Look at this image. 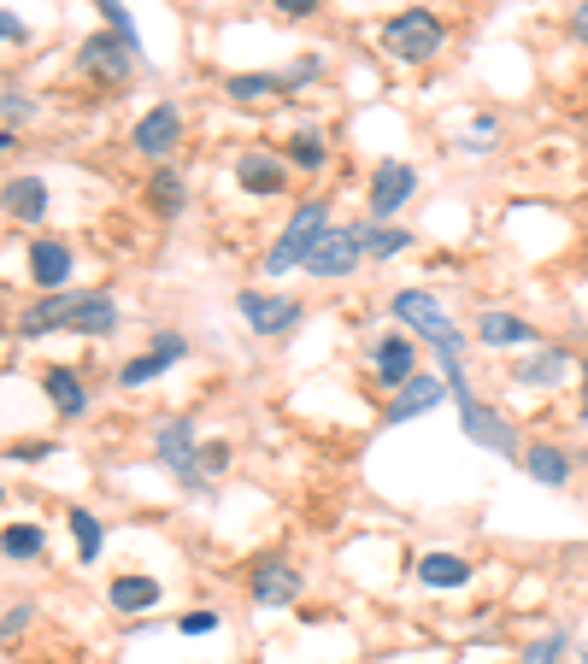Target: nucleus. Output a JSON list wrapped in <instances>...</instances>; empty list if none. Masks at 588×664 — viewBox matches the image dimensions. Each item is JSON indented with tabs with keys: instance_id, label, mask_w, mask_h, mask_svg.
<instances>
[{
	"instance_id": "b1692460",
	"label": "nucleus",
	"mask_w": 588,
	"mask_h": 664,
	"mask_svg": "<svg viewBox=\"0 0 588 664\" xmlns=\"http://www.w3.org/2000/svg\"><path fill=\"white\" fill-rule=\"evenodd\" d=\"M41 388H48V400L60 406L65 417H77V412H89V388H83V377L71 365H53L48 377H41Z\"/></svg>"
},
{
	"instance_id": "aec40b11",
	"label": "nucleus",
	"mask_w": 588,
	"mask_h": 664,
	"mask_svg": "<svg viewBox=\"0 0 588 664\" xmlns=\"http://www.w3.org/2000/svg\"><path fill=\"white\" fill-rule=\"evenodd\" d=\"M65 312H71V295H65V288H60V295H41L36 306H24V317H18V336H24V341L53 336V329H65Z\"/></svg>"
},
{
	"instance_id": "423d86ee",
	"label": "nucleus",
	"mask_w": 588,
	"mask_h": 664,
	"mask_svg": "<svg viewBox=\"0 0 588 664\" xmlns=\"http://www.w3.org/2000/svg\"><path fill=\"white\" fill-rule=\"evenodd\" d=\"M236 312L248 317L253 336H289L300 317H306V306H300V300L265 295V288H260V295H253V288H241V295H236Z\"/></svg>"
},
{
	"instance_id": "ea45409f",
	"label": "nucleus",
	"mask_w": 588,
	"mask_h": 664,
	"mask_svg": "<svg viewBox=\"0 0 588 664\" xmlns=\"http://www.w3.org/2000/svg\"><path fill=\"white\" fill-rule=\"evenodd\" d=\"M577 36L588 41V0H583V12H577Z\"/></svg>"
},
{
	"instance_id": "f3484780",
	"label": "nucleus",
	"mask_w": 588,
	"mask_h": 664,
	"mask_svg": "<svg viewBox=\"0 0 588 664\" xmlns=\"http://www.w3.org/2000/svg\"><path fill=\"white\" fill-rule=\"evenodd\" d=\"M248 594L260 600V605H289L300 594V571L283 565V559H271V565H260V571L248 576Z\"/></svg>"
},
{
	"instance_id": "2f4dec72",
	"label": "nucleus",
	"mask_w": 588,
	"mask_h": 664,
	"mask_svg": "<svg viewBox=\"0 0 588 664\" xmlns=\"http://www.w3.org/2000/svg\"><path fill=\"white\" fill-rule=\"evenodd\" d=\"M41 541H48V536H41L36 524H12L7 536H0V553H7V559H36Z\"/></svg>"
},
{
	"instance_id": "bb28decb",
	"label": "nucleus",
	"mask_w": 588,
	"mask_h": 664,
	"mask_svg": "<svg viewBox=\"0 0 588 664\" xmlns=\"http://www.w3.org/2000/svg\"><path fill=\"white\" fill-rule=\"evenodd\" d=\"M360 241H365L371 259H395V253H406L418 236H412V229H400V224H360Z\"/></svg>"
},
{
	"instance_id": "f257e3e1",
	"label": "nucleus",
	"mask_w": 588,
	"mask_h": 664,
	"mask_svg": "<svg viewBox=\"0 0 588 664\" xmlns=\"http://www.w3.org/2000/svg\"><path fill=\"white\" fill-rule=\"evenodd\" d=\"M389 312L412 329V336H424L436 353H448V359L465 353V336H459V324H453L448 312H441L436 295H424V288H400V295L389 300Z\"/></svg>"
},
{
	"instance_id": "72a5a7b5",
	"label": "nucleus",
	"mask_w": 588,
	"mask_h": 664,
	"mask_svg": "<svg viewBox=\"0 0 588 664\" xmlns=\"http://www.w3.org/2000/svg\"><path fill=\"white\" fill-rule=\"evenodd\" d=\"M30 617H36V605H30V600H18V605H12L7 617H0V635H7V641H18V635H24V624H30Z\"/></svg>"
},
{
	"instance_id": "c85d7f7f",
	"label": "nucleus",
	"mask_w": 588,
	"mask_h": 664,
	"mask_svg": "<svg viewBox=\"0 0 588 664\" xmlns=\"http://www.w3.org/2000/svg\"><path fill=\"white\" fill-rule=\"evenodd\" d=\"M65 524H71V536H77V559H83V565H95V559H100V541H107V536H100V517H95L89 506H71Z\"/></svg>"
},
{
	"instance_id": "a19ab883",
	"label": "nucleus",
	"mask_w": 588,
	"mask_h": 664,
	"mask_svg": "<svg viewBox=\"0 0 588 664\" xmlns=\"http://www.w3.org/2000/svg\"><path fill=\"white\" fill-rule=\"evenodd\" d=\"M12 148V129H0V153H7Z\"/></svg>"
},
{
	"instance_id": "cd10ccee",
	"label": "nucleus",
	"mask_w": 588,
	"mask_h": 664,
	"mask_svg": "<svg viewBox=\"0 0 588 664\" xmlns=\"http://www.w3.org/2000/svg\"><path fill=\"white\" fill-rule=\"evenodd\" d=\"M148 200H153V212H165V218H177V212L189 206V189H183V177H177V171H153V183H148Z\"/></svg>"
},
{
	"instance_id": "393cba45",
	"label": "nucleus",
	"mask_w": 588,
	"mask_h": 664,
	"mask_svg": "<svg viewBox=\"0 0 588 664\" xmlns=\"http://www.w3.org/2000/svg\"><path fill=\"white\" fill-rule=\"evenodd\" d=\"M418 582L424 588H465L471 582V565L459 553H424L418 559Z\"/></svg>"
},
{
	"instance_id": "6ab92c4d",
	"label": "nucleus",
	"mask_w": 588,
	"mask_h": 664,
	"mask_svg": "<svg viewBox=\"0 0 588 664\" xmlns=\"http://www.w3.org/2000/svg\"><path fill=\"white\" fill-rule=\"evenodd\" d=\"M0 206H7L18 224H41V212H48V183L41 177H12L7 189H0Z\"/></svg>"
},
{
	"instance_id": "7ed1b4c3",
	"label": "nucleus",
	"mask_w": 588,
	"mask_h": 664,
	"mask_svg": "<svg viewBox=\"0 0 588 664\" xmlns=\"http://www.w3.org/2000/svg\"><path fill=\"white\" fill-rule=\"evenodd\" d=\"M383 41H389V53H395V60L424 65V60H436V53H441V41H448V30H441V18H436L429 7H406L400 18H389V30H383Z\"/></svg>"
},
{
	"instance_id": "4be33fe9",
	"label": "nucleus",
	"mask_w": 588,
	"mask_h": 664,
	"mask_svg": "<svg viewBox=\"0 0 588 664\" xmlns=\"http://www.w3.org/2000/svg\"><path fill=\"white\" fill-rule=\"evenodd\" d=\"M224 95L236 100V107H271V100H283V77H271V71H241V77L224 83Z\"/></svg>"
},
{
	"instance_id": "37998d69",
	"label": "nucleus",
	"mask_w": 588,
	"mask_h": 664,
	"mask_svg": "<svg viewBox=\"0 0 588 664\" xmlns=\"http://www.w3.org/2000/svg\"><path fill=\"white\" fill-rule=\"evenodd\" d=\"M0 500H7V494H0Z\"/></svg>"
},
{
	"instance_id": "4468645a",
	"label": "nucleus",
	"mask_w": 588,
	"mask_h": 664,
	"mask_svg": "<svg viewBox=\"0 0 588 664\" xmlns=\"http://www.w3.org/2000/svg\"><path fill=\"white\" fill-rule=\"evenodd\" d=\"M30 277H36L41 295H60L71 283V241H53V236L30 241Z\"/></svg>"
},
{
	"instance_id": "2eb2a0df",
	"label": "nucleus",
	"mask_w": 588,
	"mask_h": 664,
	"mask_svg": "<svg viewBox=\"0 0 588 664\" xmlns=\"http://www.w3.org/2000/svg\"><path fill=\"white\" fill-rule=\"evenodd\" d=\"M189 353V341L171 329V336H160L153 341V353H141V359H130V365L118 371V388H141V383H153V377H165V365H177V359Z\"/></svg>"
},
{
	"instance_id": "dca6fc26",
	"label": "nucleus",
	"mask_w": 588,
	"mask_h": 664,
	"mask_svg": "<svg viewBox=\"0 0 588 664\" xmlns=\"http://www.w3.org/2000/svg\"><path fill=\"white\" fill-rule=\"evenodd\" d=\"M477 341L483 348H536L541 329L524 324L518 312H477Z\"/></svg>"
},
{
	"instance_id": "c756f323",
	"label": "nucleus",
	"mask_w": 588,
	"mask_h": 664,
	"mask_svg": "<svg viewBox=\"0 0 588 664\" xmlns=\"http://www.w3.org/2000/svg\"><path fill=\"white\" fill-rule=\"evenodd\" d=\"M324 136L318 129H295L289 136V165H300V171H324Z\"/></svg>"
},
{
	"instance_id": "ddd939ff",
	"label": "nucleus",
	"mask_w": 588,
	"mask_h": 664,
	"mask_svg": "<svg viewBox=\"0 0 588 664\" xmlns=\"http://www.w3.org/2000/svg\"><path fill=\"white\" fill-rule=\"evenodd\" d=\"M236 183H241V195H283V183H289V165H283L277 153H241L236 159Z\"/></svg>"
},
{
	"instance_id": "a878e982",
	"label": "nucleus",
	"mask_w": 588,
	"mask_h": 664,
	"mask_svg": "<svg viewBox=\"0 0 588 664\" xmlns=\"http://www.w3.org/2000/svg\"><path fill=\"white\" fill-rule=\"evenodd\" d=\"M112 612H148V605H160V582L153 576H118V582L107 588Z\"/></svg>"
},
{
	"instance_id": "39448f33",
	"label": "nucleus",
	"mask_w": 588,
	"mask_h": 664,
	"mask_svg": "<svg viewBox=\"0 0 588 664\" xmlns=\"http://www.w3.org/2000/svg\"><path fill=\"white\" fill-rule=\"evenodd\" d=\"M365 259V241H360V224H348V229H336L329 224L324 229V241L312 248V259L300 271L306 277H318V283H329V277H353V265Z\"/></svg>"
},
{
	"instance_id": "9d476101",
	"label": "nucleus",
	"mask_w": 588,
	"mask_h": 664,
	"mask_svg": "<svg viewBox=\"0 0 588 664\" xmlns=\"http://www.w3.org/2000/svg\"><path fill=\"white\" fill-rule=\"evenodd\" d=\"M441 400H448V383L441 377H412L406 388H395V400H389V429H400V424H412V417H424V412H436Z\"/></svg>"
},
{
	"instance_id": "c9c22d12",
	"label": "nucleus",
	"mask_w": 588,
	"mask_h": 664,
	"mask_svg": "<svg viewBox=\"0 0 588 664\" xmlns=\"http://www.w3.org/2000/svg\"><path fill=\"white\" fill-rule=\"evenodd\" d=\"M312 77H318V60H295L283 71V89H300V83H312Z\"/></svg>"
},
{
	"instance_id": "20e7f679",
	"label": "nucleus",
	"mask_w": 588,
	"mask_h": 664,
	"mask_svg": "<svg viewBox=\"0 0 588 664\" xmlns=\"http://www.w3.org/2000/svg\"><path fill=\"white\" fill-rule=\"evenodd\" d=\"M448 394L459 400V429H465V436L477 441V447H489V453H500V459L518 453V429H512L495 406H483V400L471 394V383H453Z\"/></svg>"
},
{
	"instance_id": "f03ea898",
	"label": "nucleus",
	"mask_w": 588,
	"mask_h": 664,
	"mask_svg": "<svg viewBox=\"0 0 588 664\" xmlns=\"http://www.w3.org/2000/svg\"><path fill=\"white\" fill-rule=\"evenodd\" d=\"M324 229H329V200H306V206H295L289 224H283V236H277V248L265 253V271H271V277L300 271L312 259V248L324 241Z\"/></svg>"
},
{
	"instance_id": "5701e85b",
	"label": "nucleus",
	"mask_w": 588,
	"mask_h": 664,
	"mask_svg": "<svg viewBox=\"0 0 588 664\" xmlns=\"http://www.w3.org/2000/svg\"><path fill=\"white\" fill-rule=\"evenodd\" d=\"M571 377V359H565V348H541V353H529L524 365H518V377L512 383H524V388H559Z\"/></svg>"
},
{
	"instance_id": "f704fd0d",
	"label": "nucleus",
	"mask_w": 588,
	"mask_h": 664,
	"mask_svg": "<svg viewBox=\"0 0 588 664\" xmlns=\"http://www.w3.org/2000/svg\"><path fill=\"white\" fill-rule=\"evenodd\" d=\"M183 635H212L218 629V612H207V605H195V612H183V624H177Z\"/></svg>"
},
{
	"instance_id": "473e14b6",
	"label": "nucleus",
	"mask_w": 588,
	"mask_h": 664,
	"mask_svg": "<svg viewBox=\"0 0 588 664\" xmlns=\"http://www.w3.org/2000/svg\"><path fill=\"white\" fill-rule=\"evenodd\" d=\"M559 653H565V629H553V635H541L536 647L524 653V664H559Z\"/></svg>"
},
{
	"instance_id": "f8f14e48",
	"label": "nucleus",
	"mask_w": 588,
	"mask_h": 664,
	"mask_svg": "<svg viewBox=\"0 0 588 664\" xmlns=\"http://www.w3.org/2000/svg\"><path fill=\"white\" fill-rule=\"evenodd\" d=\"M130 141H136V153L165 159V153L183 141V112H177V107H153V112H141V124H136Z\"/></svg>"
},
{
	"instance_id": "6e6552de",
	"label": "nucleus",
	"mask_w": 588,
	"mask_h": 664,
	"mask_svg": "<svg viewBox=\"0 0 588 664\" xmlns=\"http://www.w3.org/2000/svg\"><path fill=\"white\" fill-rule=\"evenodd\" d=\"M77 71H83V77H100V83H112V89H118V83L130 77V48H124L112 30H107V36H89V41L77 48Z\"/></svg>"
},
{
	"instance_id": "4c0bfd02",
	"label": "nucleus",
	"mask_w": 588,
	"mask_h": 664,
	"mask_svg": "<svg viewBox=\"0 0 588 664\" xmlns=\"http://www.w3.org/2000/svg\"><path fill=\"white\" fill-rule=\"evenodd\" d=\"M271 7H277L283 18H306V12H318V0H271Z\"/></svg>"
},
{
	"instance_id": "1a4fd4ad",
	"label": "nucleus",
	"mask_w": 588,
	"mask_h": 664,
	"mask_svg": "<svg viewBox=\"0 0 588 664\" xmlns=\"http://www.w3.org/2000/svg\"><path fill=\"white\" fill-rule=\"evenodd\" d=\"M65 329L71 336H112L118 329V300L100 295V288H89V295H71V312H65Z\"/></svg>"
},
{
	"instance_id": "58836bf2",
	"label": "nucleus",
	"mask_w": 588,
	"mask_h": 664,
	"mask_svg": "<svg viewBox=\"0 0 588 664\" xmlns=\"http://www.w3.org/2000/svg\"><path fill=\"white\" fill-rule=\"evenodd\" d=\"M30 30H24V18H12V12H0V41H24Z\"/></svg>"
},
{
	"instance_id": "0eeeda50",
	"label": "nucleus",
	"mask_w": 588,
	"mask_h": 664,
	"mask_svg": "<svg viewBox=\"0 0 588 664\" xmlns=\"http://www.w3.org/2000/svg\"><path fill=\"white\" fill-rule=\"evenodd\" d=\"M418 195V171L406 165V159H383L377 171H371V218H395L406 200Z\"/></svg>"
},
{
	"instance_id": "412c9836",
	"label": "nucleus",
	"mask_w": 588,
	"mask_h": 664,
	"mask_svg": "<svg viewBox=\"0 0 588 664\" xmlns=\"http://www.w3.org/2000/svg\"><path fill=\"white\" fill-rule=\"evenodd\" d=\"M524 471L536 476L541 488H565L571 483V453L553 447V441H536V447H524Z\"/></svg>"
},
{
	"instance_id": "a211bd4d",
	"label": "nucleus",
	"mask_w": 588,
	"mask_h": 664,
	"mask_svg": "<svg viewBox=\"0 0 588 664\" xmlns=\"http://www.w3.org/2000/svg\"><path fill=\"white\" fill-rule=\"evenodd\" d=\"M412 377H418V348H412L406 336H389L377 348V383L383 388H406Z\"/></svg>"
},
{
	"instance_id": "7c9ffc66",
	"label": "nucleus",
	"mask_w": 588,
	"mask_h": 664,
	"mask_svg": "<svg viewBox=\"0 0 588 664\" xmlns=\"http://www.w3.org/2000/svg\"><path fill=\"white\" fill-rule=\"evenodd\" d=\"M95 7H100V18L112 24V36H118V41H124V48H130V53H141V30H136L130 7H124V0H95Z\"/></svg>"
},
{
	"instance_id": "79ce46f5",
	"label": "nucleus",
	"mask_w": 588,
	"mask_h": 664,
	"mask_svg": "<svg viewBox=\"0 0 588 664\" xmlns=\"http://www.w3.org/2000/svg\"><path fill=\"white\" fill-rule=\"evenodd\" d=\"M583 424H588V377H583Z\"/></svg>"
},
{
	"instance_id": "e433bc0d",
	"label": "nucleus",
	"mask_w": 588,
	"mask_h": 664,
	"mask_svg": "<svg viewBox=\"0 0 588 664\" xmlns=\"http://www.w3.org/2000/svg\"><path fill=\"white\" fill-rule=\"evenodd\" d=\"M30 100H24V95H0V118H7V124H18V118H30Z\"/></svg>"
},
{
	"instance_id": "9b49d317",
	"label": "nucleus",
	"mask_w": 588,
	"mask_h": 664,
	"mask_svg": "<svg viewBox=\"0 0 588 664\" xmlns=\"http://www.w3.org/2000/svg\"><path fill=\"white\" fill-rule=\"evenodd\" d=\"M153 453H160L183 483H195V459L200 453H195V424H189V417H165V424L153 429Z\"/></svg>"
}]
</instances>
